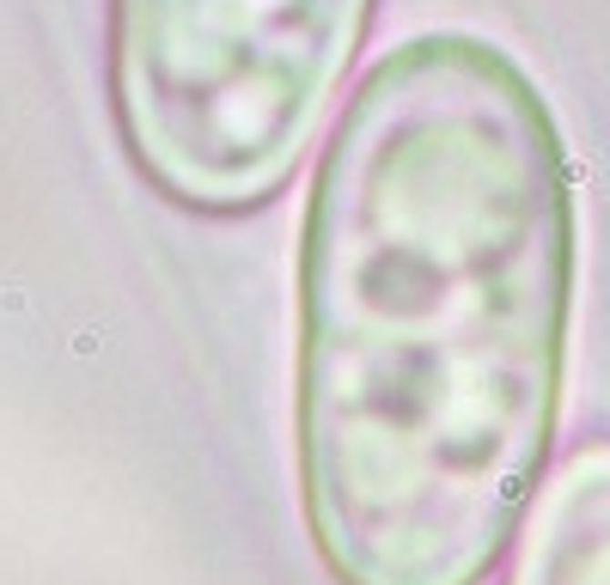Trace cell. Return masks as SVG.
Listing matches in <instances>:
<instances>
[{
	"label": "cell",
	"instance_id": "obj_1",
	"mask_svg": "<svg viewBox=\"0 0 610 585\" xmlns=\"http://www.w3.org/2000/svg\"><path fill=\"white\" fill-rule=\"evenodd\" d=\"M574 177L501 43H397L330 135L300 238V494L336 585H476L544 469Z\"/></svg>",
	"mask_w": 610,
	"mask_h": 585
},
{
	"label": "cell",
	"instance_id": "obj_2",
	"mask_svg": "<svg viewBox=\"0 0 610 585\" xmlns=\"http://www.w3.org/2000/svg\"><path fill=\"white\" fill-rule=\"evenodd\" d=\"M372 0H110V104L165 202H269L324 122Z\"/></svg>",
	"mask_w": 610,
	"mask_h": 585
},
{
	"label": "cell",
	"instance_id": "obj_3",
	"mask_svg": "<svg viewBox=\"0 0 610 585\" xmlns=\"http://www.w3.org/2000/svg\"><path fill=\"white\" fill-rule=\"evenodd\" d=\"M513 585H610V439L574 451L549 482Z\"/></svg>",
	"mask_w": 610,
	"mask_h": 585
}]
</instances>
